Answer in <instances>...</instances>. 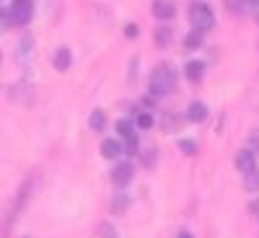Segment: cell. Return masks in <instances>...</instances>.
<instances>
[{
    "label": "cell",
    "instance_id": "6da1fadb",
    "mask_svg": "<svg viewBox=\"0 0 259 238\" xmlns=\"http://www.w3.org/2000/svg\"><path fill=\"white\" fill-rule=\"evenodd\" d=\"M177 88V73L168 68V65H158L150 75V91L156 96H166Z\"/></svg>",
    "mask_w": 259,
    "mask_h": 238
},
{
    "label": "cell",
    "instance_id": "7a4b0ae2",
    "mask_svg": "<svg viewBox=\"0 0 259 238\" xmlns=\"http://www.w3.org/2000/svg\"><path fill=\"white\" fill-rule=\"evenodd\" d=\"M189 21H192V26L197 29V31H202V34L215 26V16H212V11L205 3H194L189 8Z\"/></svg>",
    "mask_w": 259,
    "mask_h": 238
},
{
    "label": "cell",
    "instance_id": "3957f363",
    "mask_svg": "<svg viewBox=\"0 0 259 238\" xmlns=\"http://www.w3.org/2000/svg\"><path fill=\"white\" fill-rule=\"evenodd\" d=\"M31 13H34V6L31 0H13L11 6V21H16V24H29L31 21Z\"/></svg>",
    "mask_w": 259,
    "mask_h": 238
},
{
    "label": "cell",
    "instance_id": "277c9868",
    "mask_svg": "<svg viewBox=\"0 0 259 238\" xmlns=\"http://www.w3.org/2000/svg\"><path fill=\"white\" fill-rule=\"evenodd\" d=\"M135 176V166L133 163H117L112 171V184L114 186H127Z\"/></svg>",
    "mask_w": 259,
    "mask_h": 238
},
{
    "label": "cell",
    "instance_id": "5b68a950",
    "mask_svg": "<svg viewBox=\"0 0 259 238\" xmlns=\"http://www.w3.org/2000/svg\"><path fill=\"white\" fill-rule=\"evenodd\" d=\"M236 168H239L244 176L254 174V168H256V158H254L251 150H239V156H236Z\"/></svg>",
    "mask_w": 259,
    "mask_h": 238
},
{
    "label": "cell",
    "instance_id": "8992f818",
    "mask_svg": "<svg viewBox=\"0 0 259 238\" xmlns=\"http://www.w3.org/2000/svg\"><path fill=\"white\" fill-rule=\"evenodd\" d=\"M52 65H55L60 73H65V70L73 65V52H70L68 47H57L55 55H52Z\"/></svg>",
    "mask_w": 259,
    "mask_h": 238
},
{
    "label": "cell",
    "instance_id": "52a82bcc",
    "mask_svg": "<svg viewBox=\"0 0 259 238\" xmlns=\"http://www.w3.org/2000/svg\"><path fill=\"white\" fill-rule=\"evenodd\" d=\"M174 13H177V6L171 3V0H156V3H153V16H156L158 21L174 18Z\"/></svg>",
    "mask_w": 259,
    "mask_h": 238
},
{
    "label": "cell",
    "instance_id": "ba28073f",
    "mask_svg": "<svg viewBox=\"0 0 259 238\" xmlns=\"http://www.w3.org/2000/svg\"><path fill=\"white\" fill-rule=\"evenodd\" d=\"M101 156H104V158H109V161L119 158V156H122V142L114 140V137L104 140V142H101Z\"/></svg>",
    "mask_w": 259,
    "mask_h": 238
},
{
    "label": "cell",
    "instance_id": "9c48e42d",
    "mask_svg": "<svg viewBox=\"0 0 259 238\" xmlns=\"http://www.w3.org/2000/svg\"><path fill=\"white\" fill-rule=\"evenodd\" d=\"M184 73H187V78H189L192 83H200V80H202V75H205V62H200V60L187 62Z\"/></svg>",
    "mask_w": 259,
    "mask_h": 238
},
{
    "label": "cell",
    "instance_id": "30bf717a",
    "mask_svg": "<svg viewBox=\"0 0 259 238\" xmlns=\"http://www.w3.org/2000/svg\"><path fill=\"white\" fill-rule=\"evenodd\" d=\"M187 119L189 122H205L207 119V106L202 101H192L189 104V112H187Z\"/></svg>",
    "mask_w": 259,
    "mask_h": 238
},
{
    "label": "cell",
    "instance_id": "8fae6325",
    "mask_svg": "<svg viewBox=\"0 0 259 238\" xmlns=\"http://www.w3.org/2000/svg\"><path fill=\"white\" fill-rule=\"evenodd\" d=\"M202 41H205L202 31L192 29V31H189V34L184 36V50H200V47H202Z\"/></svg>",
    "mask_w": 259,
    "mask_h": 238
},
{
    "label": "cell",
    "instance_id": "7c38bea8",
    "mask_svg": "<svg viewBox=\"0 0 259 238\" xmlns=\"http://www.w3.org/2000/svg\"><path fill=\"white\" fill-rule=\"evenodd\" d=\"M89 124H91L94 132H101V129L106 127V117H104V112H101V109H94V114L89 117Z\"/></svg>",
    "mask_w": 259,
    "mask_h": 238
},
{
    "label": "cell",
    "instance_id": "4fadbf2b",
    "mask_svg": "<svg viewBox=\"0 0 259 238\" xmlns=\"http://www.w3.org/2000/svg\"><path fill=\"white\" fill-rule=\"evenodd\" d=\"M249 0H228V11L236 13V16H246L249 13Z\"/></svg>",
    "mask_w": 259,
    "mask_h": 238
},
{
    "label": "cell",
    "instance_id": "5bb4252c",
    "mask_svg": "<svg viewBox=\"0 0 259 238\" xmlns=\"http://www.w3.org/2000/svg\"><path fill=\"white\" fill-rule=\"evenodd\" d=\"M114 127H117V135H119V137H130V135H135V124L130 122V119H119Z\"/></svg>",
    "mask_w": 259,
    "mask_h": 238
},
{
    "label": "cell",
    "instance_id": "9a60e30c",
    "mask_svg": "<svg viewBox=\"0 0 259 238\" xmlns=\"http://www.w3.org/2000/svg\"><path fill=\"white\" fill-rule=\"evenodd\" d=\"M112 210H114L117 215H122V212L127 210V197H124L122 192H117V194H114V200H112Z\"/></svg>",
    "mask_w": 259,
    "mask_h": 238
},
{
    "label": "cell",
    "instance_id": "2e32d148",
    "mask_svg": "<svg viewBox=\"0 0 259 238\" xmlns=\"http://www.w3.org/2000/svg\"><path fill=\"white\" fill-rule=\"evenodd\" d=\"M168 36H171L168 26H158V29H156V41H158L161 47H166V44H168Z\"/></svg>",
    "mask_w": 259,
    "mask_h": 238
},
{
    "label": "cell",
    "instance_id": "e0dca14e",
    "mask_svg": "<svg viewBox=\"0 0 259 238\" xmlns=\"http://www.w3.org/2000/svg\"><path fill=\"white\" fill-rule=\"evenodd\" d=\"M179 148H182V153H187V156H194V153H197V142H194V140H182Z\"/></svg>",
    "mask_w": 259,
    "mask_h": 238
},
{
    "label": "cell",
    "instance_id": "ac0fdd59",
    "mask_svg": "<svg viewBox=\"0 0 259 238\" xmlns=\"http://www.w3.org/2000/svg\"><path fill=\"white\" fill-rule=\"evenodd\" d=\"M127 142H124V148H122V153H138V137L135 135H130V137H124Z\"/></svg>",
    "mask_w": 259,
    "mask_h": 238
},
{
    "label": "cell",
    "instance_id": "d6986e66",
    "mask_svg": "<svg viewBox=\"0 0 259 238\" xmlns=\"http://www.w3.org/2000/svg\"><path fill=\"white\" fill-rule=\"evenodd\" d=\"M117 233H114V228L109 225V223H101L99 225V238H114Z\"/></svg>",
    "mask_w": 259,
    "mask_h": 238
},
{
    "label": "cell",
    "instance_id": "ffe728a7",
    "mask_svg": "<svg viewBox=\"0 0 259 238\" xmlns=\"http://www.w3.org/2000/svg\"><path fill=\"white\" fill-rule=\"evenodd\" d=\"M138 127L140 129H150V127H153V117H150V114H138Z\"/></svg>",
    "mask_w": 259,
    "mask_h": 238
},
{
    "label": "cell",
    "instance_id": "44dd1931",
    "mask_svg": "<svg viewBox=\"0 0 259 238\" xmlns=\"http://www.w3.org/2000/svg\"><path fill=\"white\" fill-rule=\"evenodd\" d=\"M138 34H140V29H138L135 24H127V26H124V36H127V39H138Z\"/></svg>",
    "mask_w": 259,
    "mask_h": 238
},
{
    "label": "cell",
    "instance_id": "7402d4cb",
    "mask_svg": "<svg viewBox=\"0 0 259 238\" xmlns=\"http://www.w3.org/2000/svg\"><path fill=\"white\" fill-rule=\"evenodd\" d=\"M8 24H11V16H8V13H3V11H0V31H3V29H6Z\"/></svg>",
    "mask_w": 259,
    "mask_h": 238
},
{
    "label": "cell",
    "instance_id": "603a6c76",
    "mask_svg": "<svg viewBox=\"0 0 259 238\" xmlns=\"http://www.w3.org/2000/svg\"><path fill=\"white\" fill-rule=\"evenodd\" d=\"M177 238H194L189 230H182V233H177Z\"/></svg>",
    "mask_w": 259,
    "mask_h": 238
},
{
    "label": "cell",
    "instance_id": "cb8c5ba5",
    "mask_svg": "<svg viewBox=\"0 0 259 238\" xmlns=\"http://www.w3.org/2000/svg\"><path fill=\"white\" fill-rule=\"evenodd\" d=\"M251 210H256V212H259V202H254V205H251Z\"/></svg>",
    "mask_w": 259,
    "mask_h": 238
},
{
    "label": "cell",
    "instance_id": "d4e9b609",
    "mask_svg": "<svg viewBox=\"0 0 259 238\" xmlns=\"http://www.w3.org/2000/svg\"><path fill=\"white\" fill-rule=\"evenodd\" d=\"M249 3H251V6H259V0H249Z\"/></svg>",
    "mask_w": 259,
    "mask_h": 238
},
{
    "label": "cell",
    "instance_id": "484cf974",
    "mask_svg": "<svg viewBox=\"0 0 259 238\" xmlns=\"http://www.w3.org/2000/svg\"><path fill=\"white\" fill-rule=\"evenodd\" d=\"M0 68H3V52H0Z\"/></svg>",
    "mask_w": 259,
    "mask_h": 238
},
{
    "label": "cell",
    "instance_id": "4316f807",
    "mask_svg": "<svg viewBox=\"0 0 259 238\" xmlns=\"http://www.w3.org/2000/svg\"><path fill=\"white\" fill-rule=\"evenodd\" d=\"M256 24H259V13H256Z\"/></svg>",
    "mask_w": 259,
    "mask_h": 238
},
{
    "label": "cell",
    "instance_id": "83f0119b",
    "mask_svg": "<svg viewBox=\"0 0 259 238\" xmlns=\"http://www.w3.org/2000/svg\"><path fill=\"white\" fill-rule=\"evenodd\" d=\"M24 238H29V235H24Z\"/></svg>",
    "mask_w": 259,
    "mask_h": 238
}]
</instances>
